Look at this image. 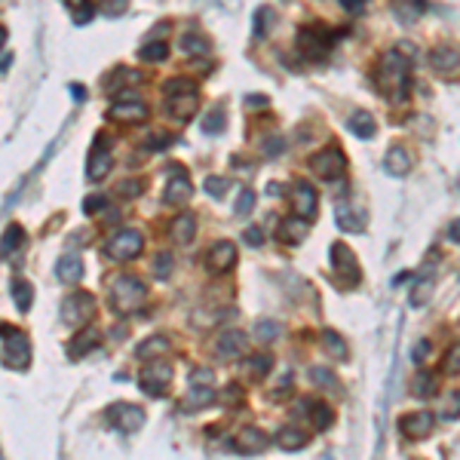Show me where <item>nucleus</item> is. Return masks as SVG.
<instances>
[{
    "label": "nucleus",
    "mask_w": 460,
    "mask_h": 460,
    "mask_svg": "<svg viewBox=\"0 0 460 460\" xmlns=\"http://www.w3.org/2000/svg\"><path fill=\"white\" fill-rule=\"evenodd\" d=\"M408 77H411V61L408 56H402L399 49L384 52L377 68V86L393 104H402L408 99Z\"/></svg>",
    "instance_id": "nucleus-1"
},
{
    "label": "nucleus",
    "mask_w": 460,
    "mask_h": 460,
    "mask_svg": "<svg viewBox=\"0 0 460 460\" xmlns=\"http://www.w3.org/2000/svg\"><path fill=\"white\" fill-rule=\"evenodd\" d=\"M197 108H200V92L190 80L175 77V80L166 83V111H169L175 120L188 123L193 114H197Z\"/></svg>",
    "instance_id": "nucleus-2"
},
{
    "label": "nucleus",
    "mask_w": 460,
    "mask_h": 460,
    "mask_svg": "<svg viewBox=\"0 0 460 460\" xmlns=\"http://www.w3.org/2000/svg\"><path fill=\"white\" fill-rule=\"evenodd\" d=\"M147 298V289L145 282L135 279V277H117L111 282V307L117 310L120 316H129L135 313Z\"/></svg>",
    "instance_id": "nucleus-3"
},
{
    "label": "nucleus",
    "mask_w": 460,
    "mask_h": 460,
    "mask_svg": "<svg viewBox=\"0 0 460 460\" xmlns=\"http://www.w3.org/2000/svg\"><path fill=\"white\" fill-rule=\"evenodd\" d=\"M0 353H4V365L13 371H25L31 365V341L19 329L4 325V338H0Z\"/></svg>",
    "instance_id": "nucleus-4"
},
{
    "label": "nucleus",
    "mask_w": 460,
    "mask_h": 460,
    "mask_svg": "<svg viewBox=\"0 0 460 460\" xmlns=\"http://www.w3.org/2000/svg\"><path fill=\"white\" fill-rule=\"evenodd\" d=\"M212 380H215V375H212L209 368H193L190 371V390H188V396H184V402H181L184 411H200V408H209V405L215 402Z\"/></svg>",
    "instance_id": "nucleus-5"
},
{
    "label": "nucleus",
    "mask_w": 460,
    "mask_h": 460,
    "mask_svg": "<svg viewBox=\"0 0 460 460\" xmlns=\"http://www.w3.org/2000/svg\"><path fill=\"white\" fill-rule=\"evenodd\" d=\"M332 273L334 279H338L341 289H353L359 286L362 273H359V264H356V255L347 243H334L332 246Z\"/></svg>",
    "instance_id": "nucleus-6"
},
{
    "label": "nucleus",
    "mask_w": 460,
    "mask_h": 460,
    "mask_svg": "<svg viewBox=\"0 0 460 460\" xmlns=\"http://www.w3.org/2000/svg\"><path fill=\"white\" fill-rule=\"evenodd\" d=\"M95 316V298L86 295V291H74L61 301V322L71 325V329H80Z\"/></svg>",
    "instance_id": "nucleus-7"
},
{
    "label": "nucleus",
    "mask_w": 460,
    "mask_h": 460,
    "mask_svg": "<svg viewBox=\"0 0 460 460\" xmlns=\"http://www.w3.org/2000/svg\"><path fill=\"white\" fill-rule=\"evenodd\" d=\"M138 384H141V390H145L147 396H166L169 393V387H172V365L169 362H154L150 359L145 368H141V375H138Z\"/></svg>",
    "instance_id": "nucleus-8"
},
{
    "label": "nucleus",
    "mask_w": 460,
    "mask_h": 460,
    "mask_svg": "<svg viewBox=\"0 0 460 460\" xmlns=\"http://www.w3.org/2000/svg\"><path fill=\"white\" fill-rule=\"evenodd\" d=\"M108 423L114 430L126 432V436H132V432H138L141 427H145V411L138 408V405H129V402H117L108 408Z\"/></svg>",
    "instance_id": "nucleus-9"
},
{
    "label": "nucleus",
    "mask_w": 460,
    "mask_h": 460,
    "mask_svg": "<svg viewBox=\"0 0 460 460\" xmlns=\"http://www.w3.org/2000/svg\"><path fill=\"white\" fill-rule=\"evenodd\" d=\"M141 249H145V240H141L138 230H120V234H114L111 243H108V258L126 264V261L135 258V255H141Z\"/></svg>",
    "instance_id": "nucleus-10"
},
{
    "label": "nucleus",
    "mask_w": 460,
    "mask_h": 460,
    "mask_svg": "<svg viewBox=\"0 0 460 460\" xmlns=\"http://www.w3.org/2000/svg\"><path fill=\"white\" fill-rule=\"evenodd\" d=\"M310 169L325 181H338L341 175L347 172V157H344L338 147H325L310 160Z\"/></svg>",
    "instance_id": "nucleus-11"
},
{
    "label": "nucleus",
    "mask_w": 460,
    "mask_h": 460,
    "mask_svg": "<svg viewBox=\"0 0 460 460\" xmlns=\"http://www.w3.org/2000/svg\"><path fill=\"white\" fill-rule=\"evenodd\" d=\"M190 175L181 169V166H172L169 169V181H166V190H163V202L166 206H184L190 200Z\"/></svg>",
    "instance_id": "nucleus-12"
},
{
    "label": "nucleus",
    "mask_w": 460,
    "mask_h": 460,
    "mask_svg": "<svg viewBox=\"0 0 460 460\" xmlns=\"http://www.w3.org/2000/svg\"><path fill=\"white\" fill-rule=\"evenodd\" d=\"M298 47H301V52H304L307 59L322 61L325 56H329V49H332V37L325 31H320V28H301L298 31Z\"/></svg>",
    "instance_id": "nucleus-13"
},
{
    "label": "nucleus",
    "mask_w": 460,
    "mask_h": 460,
    "mask_svg": "<svg viewBox=\"0 0 460 460\" xmlns=\"http://www.w3.org/2000/svg\"><path fill=\"white\" fill-rule=\"evenodd\" d=\"M236 264V246L234 243H227V240H221V243H215L212 249L206 252V270L209 273H227L230 267Z\"/></svg>",
    "instance_id": "nucleus-14"
},
{
    "label": "nucleus",
    "mask_w": 460,
    "mask_h": 460,
    "mask_svg": "<svg viewBox=\"0 0 460 460\" xmlns=\"http://www.w3.org/2000/svg\"><path fill=\"white\" fill-rule=\"evenodd\" d=\"M243 353H246V334H243V332L227 329V332L218 334V341H215V356H218L221 362L240 359Z\"/></svg>",
    "instance_id": "nucleus-15"
},
{
    "label": "nucleus",
    "mask_w": 460,
    "mask_h": 460,
    "mask_svg": "<svg viewBox=\"0 0 460 460\" xmlns=\"http://www.w3.org/2000/svg\"><path fill=\"white\" fill-rule=\"evenodd\" d=\"M270 445V439L264 436L261 430H255V427H246L240 430L234 439H230V448L236 451V454H258V451H264Z\"/></svg>",
    "instance_id": "nucleus-16"
},
{
    "label": "nucleus",
    "mask_w": 460,
    "mask_h": 460,
    "mask_svg": "<svg viewBox=\"0 0 460 460\" xmlns=\"http://www.w3.org/2000/svg\"><path fill=\"white\" fill-rule=\"evenodd\" d=\"M430 65L442 77H460V49L454 47H436L430 52Z\"/></svg>",
    "instance_id": "nucleus-17"
},
{
    "label": "nucleus",
    "mask_w": 460,
    "mask_h": 460,
    "mask_svg": "<svg viewBox=\"0 0 460 460\" xmlns=\"http://www.w3.org/2000/svg\"><path fill=\"white\" fill-rule=\"evenodd\" d=\"M316 206H320V197H316V190L310 184H295V190H291V212L301 218H313L316 215Z\"/></svg>",
    "instance_id": "nucleus-18"
},
{
    "label": "nucleus",
    "mask_w": 460,
    "mask_h": 460,
    "mask_svg": "<svg viewBox=\"0 0 460 460\" xmlns=\"http://www.w3.org/2000/svg\"><path fill=\"white\" fill-rule=\"evenodd\" d=\"M432 423H436V418H432L430 411H411V414H405V418L399 420V430L408 439H427L430 430H432Z\"/></svg>",
    "instance_id": "nucleus-19"
},
{
    "label": "nucleus",
    "mask_w": 460,
    "mask_h": 460,
    "mask_svg": "<svg viewBox=\"0 0 460 460\" xmlns=\"http://www.w3.org/2000/svg\"><path fill=\"white\" fill-rule=\"evenodd\" d=\"M108 172H111V150L104 147V141L99 135L95 138V145H92L90 163H86V175H90V181H102Z\"/></svg>",
    "instance_id": "nucleus-20"
},
{
    "label": "nucleus",
    "mask_w": 460,
    "mask_h": 460,
    "mask_svg": "<svg viewBox=\"0 0 460 460\" xmlns=\"http://www.w3.org/2000/svg\"><path fill=\"white\" fill-rule=\"evenodd\" d=\"M111 117L123 120V123H145L147 120V108L129 95V99H117L111 104Z\"/></svg>",
    "instance_id": "nucleus-21"
},
{
    "label": "nucleus",
    "mask_w": 460,
    "mask_h": 460,
    "mask_svg": "<svg viewBox=\"0 0 460 460\" xmlns=\"http://www.w3.org/2000/svg\"><path fill=\"white\" fill-rule=\"evenodd\" d=\"M307 218H301V215H291L286 221H279V243H289V246H298V243H304V236H307Z\"/></svg>",
    "instance_id": "nucleus-22"
},
{
    "label": "nucleus",
    "mask_w": 460,
    "mask_h": 460,
    "mask_svg": "<svg viewBox=\"0 0 460 460\" xmlns=\"http://www.w3.org/2000/svg\"><path fill=\"white\" fill-rule=\"evenodd\" d=\"M169 236L175 243H190L193 236H197V218L190 215V212H181V215L172 218L169 224Z\"/></svg>",
    "instance_id": "nucleus-23"
},
{
    "label": "nucleus",
    "mask_w": 460,
    "mask_h": 460,
    "mask_svg": "<svg viewBox=\"0 0 460 460\" xmlns=\"http://www.w3.org/2000/svg\"><path fill=\"white\" fill-rule=\"evenodd\" d=\"M99 344H102V334L95 332V329H86V332H80L74 341L68 344V356L71 359H83L86 353H92Z\"/></svg>",
    "instance_id": "nucleus-24"
},
{
    "label": "nucleus",
    "mask_w": 460,
    "mask_h": 460,
    "mask_svg": "<svg viewBox=\"0 0 460 460\" xmlns=\"http://www.w3.org/2000/svg\"><path fill=\"white\" fill-rule=\"evenodd\" d=\"M411 169V157L405 147H390V154L384 157V172L393 175V178H402V175H408Z\"/></svg>",
    "instance_id": "nucleus-25"
},
{
    "label": "nucleus",
    "mask_w": 460,
    "mask_h": 460,
    "mask_svg": "<svg viewBox=\"0 0 460 460\" xmlns=\"http://www.w3.org/2000/svg\"><path fill=\"white\" fill-rule=\"evenodd\" d=\"M56 277L61 282H68V286H77V282L83 279V261L77 258V255H65V258H59L56 264Z\"/></svg>",
    "instance_id": "nucleus-26"
},
{
    "label": "nucleus",
    "mask_w": 460,
    "mask_h": 460,
    "mask_svg": "<svg viewBox=\"0 0 460 460\" xmlns=\"http://www.w3.org/2000/svg\"><path fill=\"white\" fill-rule=\"evenodd\" d=\"M166 350H169V341H166L163 334H150L145 344H138V347H135V356L141 362H150V359H160Z\"/></svg>",
    "instance_id": "nucleus-27"
},
{
    "label": "nucleus",
    "mask_w": 460,
    "mask_h": 460,
    "mask_svg": "<svg viewBox=\"0 0 460 460\" xmlns=\"http://www.w3.org/2000/svg\"><path fill=\"white\" fill-rule=\"evenodd\" d=\"M270 368H273V359L267 356V353H258V356H249V359H246V377H249L252 384H258V380L267 377Z\"/></svg>",
    "instance_id": "nucleus-28"
},
{
    "label": "nucleus",
    "mask_w": 460,
    "mask_h": 460,
    "mask_svg": "<svg viewBox=\"0 0 460 460\" xmlns=\"http://www.w3.org/2000/svg\"><path fill=\"white\" fill-rule=\"evenodd\" d=\"M436 390H439V380L432 371H418V375H414L411 393L418 396V399H430V396H436Z\"/></svg>",
    "instance_id": "nucleus-29"
},
{
    "label": "nucleus",
    "mask_w": 460,
    "mask_h": 460,
    "mask_svg": "<svg viewBox=\"0 0 460 460\" xmlns=\"http://www.w3.org/2000/svg\"><path fill=\"white\" fill-rule=\"evenodd\" d=\"M423 10H427V4L423 0H393V13L399 16L402 22H418Z\"/></svg>",
    "instance_id": "nucleus-30"
},
{
    "label": "nucleus",
    "mask_w": 460,
    "mask_h": 460,
    "mask_svg": "<svg viewBox=\"0 0 460 460\" xmlns=\"http://www.w3.org/2000/svg\"><path fill=\"white\" fill-rule=\"evenodd\" d=\"M430 295H432V277H420L418 282H414L411 295H408V304L414 307V310H420V307L430 304Z\"/></svg>",
    "instance_id": "nucleus-31"
},
{
    "label": "nucleus",
    "mask_w": 460,
    "mask_h": 460,
    "mask_svg": "<svg viewBox=\"0 0 460 460\" xmlns=\"http://www.w3.org/2000/svg\"><path fill=\"white\" fill-rule=\"evenodd\" d=\"M10 295H13V301H16V307H19L22 313H28L31 310V298H34V289L28 286L25 279H13L10 282Z\"/></svg>",
    "instance_id": "nucleus-32"
},
{
    "label": "nucleus",
    "mask_w": 460,
    "mask_h": 460,
    "mask_svg": "<svg viewBox=\"0 0 460 460\" xmlns=\"http://www.w3.org/2000/svg\"><path fill=\"white\" fill-rule=\"evenodd\" d=\"M277 445L282 451H301L307 445V432H301L295 427H289V430H279V436H277Z\"/></svg>",
    "instance_id": "nucleus-33"
},
{
    "label": "nucleus",
    "mask_w": 460,
    "mask_h": 460,
    "mask_svg": "<svg viewBox=\"0 0 460 460\" xmlns=\"http://www.w3.org/2000/svg\"><path fill=\"white\" fill-rule=\"evenodd\" d=\"M350 129L356 132V138H371L375 135V117L368 111H356L350 117Z\"/></svg>",
    "instance_id": "nucleus-34"
},
{
    "label": "nucleus",
    "mask_w": 460,
    "mask_h": 460,
    "mask_svg": "<svg viewBox=\"0 0 460 460\" xmlns=\"http://www.w3.org/2000/svg\"><path fill=\"white\" fill-rule=\"evenodd\" d=\"M22 243H25V230L19 224H10V227H6V234H4V258L10 261L13 252L22 249Z\"/></svg>",
    "instance_id": "nucleus-35"
},
{
    "label": "nucleus",
    "mask_w": 460,
    "mask_h": 460,
    "mask_svg": "<svg viewBox=\"0 0 460 460\" xmlns=\"http://www.w3.org/2000/svg\"><path fill=\"white\" fill-rule=\"evenodd\" d=\"M322 344H325V350H329L332 353V356L334 359H347L350 356V350H347V344H344V338H341V334L338 332H332V329H325L322 332Z\"/></svg>",
    "instance_id": "nucleus-36"
},
{
    "label": "nucleus",
    "mask_w": 460,
    "mask_h": 460,
    "mask_svg": "<svg viewBox=\"0 0 460 460\" xmlns=\"http://www.w3.org/2000/svg\"><path fill=\"white\" fill-rule=\"evenodd\" d=\"M178 47L184 56H209V40H202L200 34H184Z\"/></svg>",
    "instance_id": "nucleus-37"
},
{
    "label": "nucleus",
    "mask_w": 460,
    "mask_h": 460,
    "mask_svg": "<svg viewBox=\"0 0 460 460\" xmlns=\"http://www.w3.org/2000/svg\"><path fill=\"white\" fill-rule=\"evenodd\" d=\"M138 56H141V61H163L166 56H169V47H166L163 40H150L138 49Z\"/></svg>",
    "instance_id": "nucleus-38"
},
{
    "label": "nucleus",
    "mask_w": 460,
    "mask_h": 460,
    "mask_svg": "<svg viewBox=\"0 0 460 460\" xmlns=\"http://www.w3.org/2000/svg\"><path fill=\"white\" fill-rule=\"evenodd\" d=\"M334 218H338L341 230H362V224H365L362 218L353 215V209L347 206V202H338V212H334Z\"/></svg>",
    "instance_id": "nucleus-39"
},
{
    "label": "nucleus",
    "mask_w": 460,
    "mask_h": 460,
    "mask_svg": "<svg viewBox=\"0 0 460 460\" xmlns=\"http://www.w3.org/2000/svg\"><path fill=\"white\" fill-rule=\"evenodd\" d=\"M310 420H313V430H325L334 420V414H332L329 405L320 402V405H313V408H310Z\"/></svg>",
    "instance_id": "nucleus-40"
},
{
    "label": "nucleus",
    "mask_w": 460,
    "mask_h": 460,
    "mask_svg": "<svg viewBox=\"0 0 460 460\" xmlns=\"http://www.w3.org/2000/svg\"><path fill=\"white\" fill-rule=\"evenodd\" d=\"M270 22H273V10L270 6H258V10H255V37H264Z\"/></svg>",
    "instance_id": "nucleus-41"
},
{
    "label": "nucleus",
    "mask_w": 460,
    "mask_h": 460,
    "mask_svg": "<svg viewBox=\"0 0 460 460\" xmlns=\"http://www.w3.org/2000/svg\"><path fill=\"white\" fill-rule=\"evenodd\" d=\"M279 322H273V320H261V322H255V334L264 341V344H270V341H277V334H279Z\"/></svg>",
    "instance_id": "nucleus-42"
},
{
    "label": "nucleus",
    "mask_w": 460,
    "mask_h": 460,
    "mask_svg": "<svg viewBox=\"0 0 460 460\" xmlns=\"http://www.w3.org/2000/svg\"><path fill=\"white\" fill-rule=\"evenodd\" d=\"M224 126H227V120H224V114H218V111L202 120V132H206V135H218V132H224Z\"/></svg>",
    "instance_id": "nucleus-43"
},
{
    "label": "nucleus",
    "mask_w": 460,
    "mask_h": 460,
    "mask_svg": "<svg viewBox=\"0 0 460 460\" xmlns=\"http://www.w3.org/2000/svg\"><path fill=\"white\" fill-rule=\"evenodd\" d=\"M202 188H206V193L209 197H215V200H221L227 193V181L221 178V175H209L206 178V184H202Z\"/></svg>",
    "instance_id": "nucleus-44"
},
{
    "label": "nucleus",
    "mask_w": 460,
    "mask_h": 460,
    "mask_svg": "<svg viewBox=\"0 0 460 460\" xmlns=\"http://www.w3.org/2000/svg\"><path fill=\"white\" fill-rule=\"evenodd\" d=\"M310 377H313L320 387H329V390H338V377H334L329 368H310Z\"/></svg>",
    "instance_id": "nucleus-45"
},
{
    "label": "nucleus",
    "mask_w": 460,
    "mask_h": 460,
    "mask_svg": "<svg viewBox=\"0 0 460 460\" xmlns=\"http://www.w3.org/2000/svg\"><path fill=\"white\" fill-rule=\"evenodd\" d=\"M442 368H445V375H457L460 371V344H454V347L448 350L445 362H442Z\"/></svg>",
    "instance_id": "nucleus-46"
},
{
    "label": "nucleus",
    "mask_w": 460,
    "mask_h": 460,
    "mask_svg": "<svg viewBox=\"0 0 460 460\" xmlns=\"http://www.w3.org/2000/svg\"><path fill=\"white\" fill-rule=\"evenodd\" d=\"M126 6H129V0H102V13L111 16V19H117V16L126 13Z\"/></svg>",
    "instance_id": "nucleus-47"
},
{
    "label": "nucleus",
    "mask_w": 460,
    "mask_h": 460,
    "mask_svg": "<svg viewBox=\"0 0 460 460\" xmlns=\"http://www.w3.org/2000/svg\"><path fill=\"white\" fill-rule=\"evenodd\" d=\"M252 206H255V193L249 190V188H243L240 190V200H236V215H249V212H252Z\"/></svg>",
    "instance_id": "nucleus-48"
},
{
    "label": "nucleus",
    "mask_w": 460,
    "mask_h": 460,
    "mask_svg": "<svg viewBox=\"0 0 460 460\" xmlns=\"http://www.w3.org/2000/svg\"><path fill=\"white\" fill-rule=\"evenodd\" d=\"M154 273L160 279H166L172 273V255L169 252H163V255H157V264H154Z\"/></svg>",
    "instance_id": "nucleus-49"
},
{
    "label": "nucleus",
    "mask_w": 460,
    "mask_h": 460,
    "mask_svg": "<svg viewBox=\"0 0 460 460\" xmlns=\"http://www.w3.org/2000/svg\"><path fill=\"white\" fill-rule=\"evenodd\" d=\"M445 418H460V393H451L448 396V405H445Z\"/></svg>",
    "instance_id": "nucleus-50"
},
{
    "label": "nucleus",
    "mask_w": 460,
    "mask_h": 460,
    "mask_svg": "<svg viewBox=\"0 0 460 460\" xmlns=\"http://www.w3.org/2000/svg\"><path fill=\"white\" fill-rule=\"evenodd\" d=\"M341 6H344L347 13H353V16H359V13L368 6V0H341Z\"/></svg>",
    "instance_id": "nucleus-51"
},
{
    "label": "nucleus",
    "mask_w": 460,
    "mask_h": 460,
    "mask_svg": "<svg viewBox=\"0 0 460 460\" xmlns=\"http://www.w3.org/2000/svg\"><path fill=\"white\" fill-rule=\"evenodd\" d=\"M282 147H286V141H282V138H270V141H264V154H267V157H277Z\"/></svg>",
    "instance_id": "nucleus-52"
},
{
    "label": "nucleus",
    "mask_w": 460,
    "mask_h": 460,
    "mask_svg": "<svg viewBox=\"0 0 460 460\" xmlns=\"http://www.w3.org/2000/svg\"><path fill=\"white\" fill-rule=\"evenodd\" d=\"M92 19V6L86 4V6H74V22L77 25H83V22H90Z\"/></svg>",
    "instance_id": "nucleus-53"
},
{
    "label": "nucleus",
    "mask_w": 460,
    "mask_h": 460,
    "mask_svg": "<svg viewBox=\"0 0 460 460\" xmlns=\"http://www.w3.org/2000/svg\"><path fill=\"white\" fill-rule=\"evenodd\" d=\"M104 197H86L83 200V212H99V209H104Z\"/></svg>",
    "instance_id": "nucleus-54"
},
{
    "label": "nucleus",
    "mask_w": 460,
    "mask_h": 460,
    "mask_svg": "<svg viewBox=\"0 0 460 460\" xmlns=\"http://www.w3.org/2000/svg\"><path fill=\"white\" fill-rule=\"evenodd\" d=\"M246 243H249V246H261L264 243L261 227H249V230H246Z\"/></svg>",
    "instance_id": "nucleus-55"
},
{
    "label": "nucleus",
    "mask_w": 460,
    "mask_h": 460,
    "mask_svg": "<svg viewBox=\"0 0 460 460\" xmlns=\"http://www.w3.org/2000/svg\"><path fill=\"white\" fill-rule=\"evenodd\" d=\"M138 190H141L138 181H123V184H120V193H123V197H138Z\"/></svg>",
    "instance_id": "nucleus-56"
},
{
    "label": "nucleus",
    "mask_w": 460,
    "mask_h": 460,
    "mask_svg": "<svg viewBox=\"0 0 460 460\" xmlns=\"http://www.w3.org/2000/svg\"><path fill=\"white\" fill-rule=\"evenodd\" d=\"M172 145V138L169 135H150V141H147V147L150 150H157V147H169Z\"/></svg>",
    "instance_id": "nucleus-57"
},
{
    "label": "nucleus",
    "mask_w": 460,
    "mask_h": 460,
    "mask_svg": "<svg viewBox=\"0 0 460 460\" xmlns=\"http://www.w3.org/2000/svg\"><path fill=\"white\" fill-rule=\"evenodd\" d=\"M249 108H267V95H246Z\"/></svg>",
    "instance_id": "nucleus-58"
},
{
    "label": "nucleus",
    "mask_w": 460,
    "mask_h": 460,
    "mask_svg": "<svg viewBox=\"0 0 460 460\" xmlns=\"http://www.w3.org/2000/svg\"><path fill=\"white\" fill-rule=\"evenodd\" d=\"M427 353H430V341H420L418 347H414V362H423L427 359Z\"/></svg>",
    "instance_id": "nucleus-59"
},
{
    "label": "nucleus",
    "mask_w": 460,
    "mask_h": 460,
    "mask_svg": "<svg viewBox=\"0 0 460 460\" xmlns=\"http://www.w3.org/2000/svg\"><path fill=\"white\" fill-rule=\"evenodd\" d=\"M448 236H451V243H460V218L451 221V227H448Z\"/></svg>",
    "instance_id": "nucleus-60"
},
{
    "label": "nucleus",
    "mask_w": 460,
    "mask_h": 460,
    "mask_svg": "<svg viewBox=\"0 0 460 460\" xmlns=\"http://www.w3.org/2000/svg\"><path fill=\"white\" fill-rule=\"evenodd\" d=\"M68 90H71V95H74V102H83V99H86V90H83L80 83H71Z\"/></svg>",
    "instance_id": "nucleus-61"
},
{
    "label": "nucleus",
    "mask_w": 460,
    "mask_h": 460,
    "mask_svg": "<svg viewBox=\"0 0 460 460\" xmlns=\"http://www.w3.org/2000/svg\"><path fill=\"white\" fill-rule=\"evenodd\" d=\"M10 61H13V56H10V52H4V65H0V71H4V74L10 71Z\"/></svg>",
    "instance_id": "nucleus-62"
},
{
    "label": "nucleus",
    "mask_w": 460,
    "mask_h": 460,
    "mask_svg": "<svg viewBox=\"0 0 460 460\" xmlns=\"http://www.w3.org/2000/svg\"><path fill=\"white\" fill-rule=\"evenodd\" d=\"M408 279H411V273H399L393 282H396V286H402V282H408Z\"/></svg>",
    "instance_id": "nucleus-63"
}]
</instances>
